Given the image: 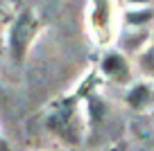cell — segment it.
<instances>
[{
  "mask_svg": "<svg viewBox=\"0 0 154 151\" xmlns=\"http://www.w3.org/2000/svg\"><path fill=\"white\" fill-rule=\"evenodd\" d=\"M36 32V20H34L32 11H25L18 20H16L14 29H11V54H14L16 61H20L25 54V47H27L32 34Z\"/></svg>",
  "mask_w": 154,
  "mask_h": 151,
  "instance_id": "6da1fadb",
  "label": "cell"
},
{
  "mask_svg": "<svg viewBox=\"0 0 154 151\" xmlns=\"http://www.w3.org/2000/svg\"><path fill=\"white\" fill-rule=\"evenodd\" d=\"M50 126L52 131H57L59 135H63L66 140L75 142L77 140V124H75V117H72V111L70 108H61L50 117Z\"/></svg>",
  "mask_w": 154,
  "mask_h": 151,
  "instance_id": "7a4b0ae2",
  "label": "cell"
},
{
  "mask_svg": "<svg viewBox=\"0 0 154 151\" xmlns=\"http://www.w3.org/2000/svg\"><path fill=\"white\" fill-rule=\"evenodd\" d=\"M104 70L109 72L111 77H116V79H125V75H127V68H125V63H122L120 57H106Z\"/></svg>",
  "mask_w": 154,
  "mask_h": 151,
  "instance_id": "3957f363",
  "label": "cell"
},
{
  "mask_svg": "<svg viewBox=\"0 0 154 151\" xmlns=\"http://www.w3.org/2000/svg\"><path fill=\"white\" fill-rule=\"evenodd\" d=\"M147 97H149L147 88H145V86H138V88H136L134 93L129 95V102H131V104H134V106H140V104H143V102H145V99H147Z\"/></svg>",
  "mask_w": 154,
  "mask_h": 151,
  "instance_id": "277c9868",
  "label": "cell"
},
{
  "mask_svg": "<svg viewBox=\"0 0 154 151\" xmlns=\"http://www.w3.org/2000/svg\"><path fill=\"white\" fill-rule=\"evenodd\" d=\"M152 14L149 11H143V14H129V20L131 23H143V20H149Z\"/></svg>",
  "mask_w": 154,
  "mask_h": 151,
  "instance_id": "5b68a950",
  "label": "cell"
},
{
  "mask_svg": "<svg viewBox=\"0 0 154 151\" xmlns=\"http://www.w3.org/2000/svg\"><path fill=\"white\" fill-rule=\"evenodd\" d=\"M0 151H9V147H7L5 142H2V140H0Z\"/></svg>",
  "mask_w": 154,
  "mask_h": 151,
  "instance_id": "8992f818",
  "label": "cell"
},
{
  "mask_svg": "<svg viewBox=\"0 0 154 151\" xmlns=\"http://www.w3.org/2000/svg\"><path fill=\"white\" fill-rule=\"evenodd\" d=\"M116 151H125V147H116Z\"/></svg>",
  "mask_w": 154,
  "mask_h": 151,
  "instance_id": "52a82bcc",
  "label": "cell"
}]
</instances>
